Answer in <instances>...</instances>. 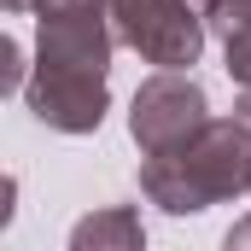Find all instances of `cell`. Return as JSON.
Instances as JSON below:
<instances>
[{
    "mask_svg": "<svg viewBox=\"0 0 251 251\" xmlns=\"http://www.w3.org/2000/svg\"><path fill=\"white\" fill-rule=\"evenodd\" d=\"M0 70H6V88H24V82H29V76H24V47H18L12 35L0 41Z\"/></svg>",
    "mask_w": 251,
    "mask_h": 251,
    "instance_id": "7",
    "label": "cell"
},
{
    "mask_svg": "<svg viewBox=\"0 0 251 251\" xmlns=\"http://www.w3.org/2000/svg\"><path fill=\"white\" fill-rule=\"evenodd\" d=\"M117 41L158 70H193L204 53V6L199 0H105Z\"/></svg>",
    "mask_w": 251,
    "mask_h": 251,
    "instance_id": "2",
    "label": "cell"
},
{
    "mask_svg": "<svg viewBox=\"0 0 251 251\" xmlns=\"http://www.w3.org/2000/svg\"><path fill=\"white\" fill-rule=\"evenodd\" d=\"M204 123H210V100H204V88L193 82L187 70H158V76H146V82L134 88L128 134H134L140 158L170 152V146L193 140Z\"/></svg>",
    "mask_w": 251,
    "mask_h": 251,
    "instance_id": "3",
    "label": "cell"
},
{
    "mask_svg": "<svg viewBox=\"0 0 251 251\" xmlns=\"http://www.w3.org/2000/svg\"><path fill=\"white\" fill-rule=\"evenodd\" d=\"M140 240H146V228H140V216H134L128 204L94 210V216H82V222L70 228V246L76 251H134Z\"/></svg>",
    "mask_w": 251,
    "mask_h": 251,
    "instance_id": "5",
    "label": "cell"
},
{
    "mask_svg": "<svg viewBox=\"0 0 251 251\" xmlns=\"http://www.w3.org/2000/svg\"><path fill=\"white\" fill-rule=\"evenodd\" d=\"M228 251H251V216H246V222H234V228H228Z\"/></svg>",
    "mask_w": 251,
    "mask_h": 251,
    "instance_id": "8",
    "label": "cell"
},
{
    "mask_svg": "<svg viewBox=\"0 0 251 251\" xmlns=\"http://www.w3.org/2000/svg\"><path fill=\"white\" fill-rule=\"evenodd\" d=\"M140 193L170 216H199L234 193H251V128L240 117H210L193 140L140 158Z\"/></svg>",
    "mask_w": 251,
    "mask_h": 251,
    "instance_id": "1",
    "label": "cell"
},
{
    "mask_svg": "<svg viewBox=\"0 0 251 251\" xmlns=\"http://www.w3.org/2000/svg\"><path fill=\"white\" fill-rule=\"evenodd\" d=\"M234 117H240V123L251 128V88H240V105H234Z\"/></svg>",
    "mask_w": 251,
    "mask_h": 251,
    "instance_id": "9",
    "label": "cell"
},
{
    "mask_svg": "<svg viewBox=\"0 0 251 251\" xmlns=\"http://www.w3.org/2000/svg\"><path fill=\"white\" fill-rule=\"evenodd\" d=\"M24 100L35 123L59 128V134H94L111 111L105 70H70V64H35L24 82Z\"/></svg>",
    "mask_w": 251,
    "mask_h": 251,
    "instance_id": "4",
    "label": "cell"
},
{
    "mask_svg": "<svg viewBox=\"0 0 251 251\" xmlns=\"http://www.w3.org/2000/svg\"><path fill=\"white\" fill-rule=\"evenodd\" d=\"M6 12H35V0H0Z\"/></svg>",
    "mask_w": 251,
    "mask_h": 251,
    "instance_id": "10",
    "label": "cell"
},
{
    "mask_svg": "<svg viewBox=\"0 0 251 251\" xmlns=\"http://www.w3.org/2000/svg\"><path fill=\"white\" fill-rule=\"evenodd\" d=\"M210 29L222 35V41H240V35H251V0H210Z\"/></svg>",
    "mask_w": 251,
    "mask_h": 251,
    "instance_id": "6",
    "label": "cell"
}]
</instances>
